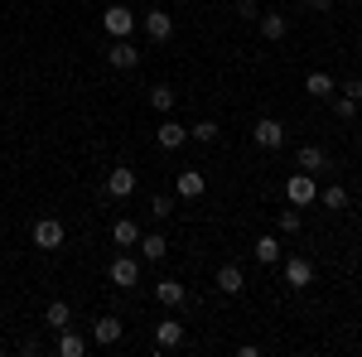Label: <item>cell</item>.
<instances>
[{
	"instance_id": "f1b7e54d",
	"label": "cell",
	"mask_w": 362,
	"mask_h": 357,
	"mask_svg": "<svg viewBox=\"0 0 362 357\" xmlns=\"http://www.w3.org/2000/svg\"><path fill=\"white\" fill-rule=\"evenodd\" d=\"M334 111L343 116V121H353V116H358V102H353V97H338V102H334Z\"/></svg>"
},
{
	"instance_id": "277c9868",
	"label": "cell",
	"mask_w": 362,
	"mask_h": 357,
	"mask_svg": "<svg viewBox=\"0 0 362 357\" xmlns=\"http://www.w3.org/2000/svg\"><path fill=\"white\" fill-rule=\"evenodd\" d=\"M102 29H107L112 39H131V29H136V15H131L126 5H112V10L102 15Z\"/></svg>"
},
{
	"instance_id": "4fadbf2b",
	"label": "cell",
	"mask_w": 362,
	"mask_h": 357,
	"mask_svg": "<svg viewBox=\"0 0 362 357\" xmlns=\"http://www.w3.org/2000/svg\"><path fill=\"white\" fill-rule=\"evenodd\" d=\"M155 140H160V150H179V145L189 140V126H179V121H160Z\"/></svg>"
},
{
	"instance_id": "cb8c5ba5",
	"label": "cell",
	"mask_w": 362,
	"mask_h": 357,
	"mask_svg": "<svg viewBox=\"0 0 362 357\" xmlns=\"http://www.w3.org/2000/svg\"><path fill=\"white\" fill-rule=\"evenodd\" d=\"M150 107L160 111V116H169V111H174V87H165V83L150 87Z\"/></svg>"
},
{
	"instance_id": "7c38bea8",
	"label": "cell",
	"mask_w": 362,
	"mask_h": 357,
	"mask_svg": "<svg viewBox=\"0 0 362 357\" xmlns=\"http://www.w3.org/2000/svg\"><path fill=\"white\" fill-rule=\"evenodd\" d=\"M251 256H256L261 266H276L280 256H285V247H280V237H271V232H266V237H256V247H251Z\"/></svg>"
},
{
	"instance_id": "3957f363",
	"label": "cell",
	"mask_w": 362,
	"mask_h": 357,
	"mask_svg": "<svg viewBox=\"0 0 362 357\" xmlns=\"http://www.w3.org/2000/svg\"><path fill=\"white\" fill-rule=\"evenodd\" d=\"M280 261H285V285L290 290H309V280H314L309 256H280Z\"/></svg>"
},
{
	"instance_id": "4316f807",
	"label": "cell",
	"mask_w": 362,
	"mask_h": 357,
	"mask_svg": "<svg viewBox=\"0 0 362 357\" xmlns=\"http://www.w3.org/2000/svg\"><path fill=\"white\" fill-rule=\"evenodd\" d=\"M280 232H300V208H280Z\"/></svg>"
},
{
	"instance_id": "4dcf8cb0",
	"label": "cell",
	"mask_w": 362,
	"mask_h": 357,
	"mask_svg": "<svg viewBox=\"0 0 362 357\" xmlns=\"http://www.w3.org/2000/svg\"><path fill=\"white\" fill-rule=\"evenodd\" d=\"M343 97H353V102H362V78H348V83H343Z\"/></svg>"
},
{
	"instance_id": "8992f818",
	"label": "cell",
	"mask_w": 362,
	"mask_h": 357,
	"mask_svg": "<svg viewBox=\"0 0 362 357\" xmlns=\"http://www.w3.org/2000/svg\"><path fill=\"white\" fill-rule=\"evenodd\" d=\"M251 140H256L261 150H280V145H285V126L266 116V121H256V126H251Z\"/></svg>"
},
{
	"instance_id": "44dd1931",
	"label": "cell",
	"mask_w": 362,
	"mask_h": 357,
	"mask_svg": "<svg viewBox=\"0 0 362 357\" xmlns=\"http://www.w3.org/2000/svg\"><path fill=\"white\" fill-rule=\"evenodd\" d=\"M112 242H116V247H136V242H140V227L131 218H116L112 222Z\"/></svg>"
},
{
	"instance_id": "5bb4252c",
	"label": "cell",
	"mask_w": 362,
	"mask_h": 357,
	"mask_svg": "<svg viewBox=\"0 0 362 357\" xmlns=\"http://www.w3.org/2000/svg\"><path fill=\"white\" fill-rule=\"evenodd\" d=\"M295 165L305 169V174H319V169L329 165V155H324V145H300V155H295Z\"/></svg>"
},
{
	"instance_id": "d6986e66",
	"label": "cell",
	"mask_w": 362,
	"mask_h": 357,
	"mask_svg": "<svg viewBox=\"0 0 362 357\" xmlns=\"http://www.w3.org/2000/svg\"><path fill=\"white\" fill-rule=\"evenodd\" d=\"M256 29H261V34H266V39L276 44V39H285V34H290V20L271 10V15H261V20H256Z\"/></svg>"
},
{
	"instance_id": "ba28073f",
	"label": "cell",
	"mask_w": 362,
	"mask_h": 357,
	"mask_svg": "<svg viewBox=\"0 0 362 357\" xmlns=\"http://www.w3.org/2000/svg\"><path fill=\"white\" fill-rule=\"evenodd\" d=\"M107 63H112V68H121V73H131V68L140 63V49L131 44V39H112V54H107Z\"/></svg>"
},
{
	"instance_id": "f546056e",
	"label": "cell",
	"mask_w": 362,
	"mask_h": 357,
	"mask_svg": "<svg viewBox=\"0 0 362 357\" xmlns=\"http://www.w3.org/2000/svg\"><path fill=\"white\" fill-rule=\"evenodd\" d=\"M237 15H242V20H261V10H256V0H237Z\"/></svg>"
},
{
	"instance_id": "e0dca14e",
	"label": "cell",
	"mask_w": 362,
	"mask_h": 357,
	"mask_svg": "<svg viewBox=\"0 0 362 357\" xmlns=\"http://www.w3.org/2000/svg\"><path fill=\"white\" fill-rule=\"evenodd\" d=\"M92 338H97L102 348H116V343H121V319H112V314L97 319V324H92Z\"/></svg>"
},
{
	"instance_id": "484cf974",
	"label": "cell",
	"mask_w": 362,
	"mask_h": 357,
	"mask_svg": "<svg viewBox=\"0 0 362 357\" xmlns=\"http://www.w3.org/2000/svg\"><path fill=\"white\" fill-rule=\"evenodd\" d=\"M189 136L203 140V145H213V140L223 136V131H218V121H198V126H189Z\"/></svg>"
},
{
	"instance_id": "83f0119b",
	"label": "cell",
	"mask_w": 362,
	"mask_h": 357,
	"mask_svg": "<svg viewBox=\"0 0 362 357\" xmlns=\"http://www.w3.org/2000/svg\"><path fill=\"white\" fill-rule=\"evenodd\" d=\"M150 213H155V222H160V218H169V213H174V198H169V193H155Z\"/></svg>"
},
{
	"instance_id": "8fae6325",
	"label": "cell",
	"mask_w": 362,
	"mask_h": 357,
	"mask_svg": "<svg viewBox=\"0 0 362 357\" xmlns=\"http://www.w3.org/2000/svg\"><path fill=\"white\" fill-rule=\"evenodd\" d=\"M107 193H112V198H131V193H136V169L116 165L112 174H107Z\"/></svg>"
},
{
	"instance_id": "52a82bcc",
	"label": "cell",
	"mask_w": 362,
	"mask_h": 357,
	"mask_svg": "<svg viewBox=\"0 0 362 357\" xmlns=\"http://www.w3.org/2000/svg\"><path fill=\"white\" fill-rule=\"evenodd\" d=\"M179 343H184V324L179 319H160L155 324V353H174Z\"/></svg>"
},
{
	"instance_id": "7402d4cb",
	"label": "cell",
	"mask_w": 362,
	"mask_h": 357,
	"mask_svg": "<svg viewBox=\"0 0 362 357\" xmlns=\"http://www.w3.org/2000/svg\"><path fill=\"white\" fill-rule=\"evenodd\" d=\"M44 324H49V329H68V324H73V309H68V304H63V300H54V304H49V309H44Z\"/></svg>"
},
{
	"instance_id": "6da1fadb",
	"label": "cell",
	"mask_w": 362,
	"mask_h": 357,
	"mask_svg": "<svg viewBox=\"0 0 362 357\" xmlns=\"http://www.w3.org/2000/svg\"><path fill=\"white\" fill-rule=\"evenodd\" d=\"M285 198L295 203V208H309V203H319V184H314V174H290V184H285Z\"/></svg>"
},
{
	"instance_id": "9a60e30c",
	"label": "cell",
	"mask_w": 362,
	"mask_h": 357,
	"mask_svg": "<svg viewBox=\"0 0 362 357\" xmlns=\"http://www.w3.org/2000/svg\"><path fill=\"white\" fill-rule=\"evenodd\" d=\"M218 290H223V295H242V290H247L242 266H218Z\"/></svg>"
},
{
	"instance_id": "1f68e13d",
	"label": "cell",
	"mask_w": 362,
	"mask_h": 357,
	"mask_svg": "<svg viewBox=\"0 0 362 357\" xmlns=\"http://www.w3.org/2000/svg\"><path fill=\"white\" fill-rule=\"evenodd\" d=\"M309 10H314V15H329V10H334V0H305Z\"/></svg>"
},
{
	"instance_id": "9c48e42d",
	"label": "cell",
	"mask_w": 362,
	"mask_h": 357,
	"mask_svg": "<svg viewBox=\"0 0 362 357\" xmlns=\"http://www.w3.org/2000/svg\"><path fill=\"white\" fill-rule=\"evenodd\" d=\"M145 34H150L155 44H169V39H174V15H165V10H150V15H145Z\"/></svg>"
},
{
	"instance_id": "d4e9b609",
	"label": "cell",
	"mask_w": 362,
	"mask_h": 357,
	"mask_svg": "<svg viewBox=\"0 0 362 357\" xmlns=\"http://www.w3.org/2000/svg\"><path fill=\"white\" fill-rule=\"evenodd\" d=\"M319 203H324V208H348V189H343V184H329V189L319 193Z\"/></svg>"
},
{
	"instance_id": "603a6c76",
	"label": "cell",
	"mask_w": 362,
	"mask_h": 357,
	"mask_svg": "<svg viewBox=\"0 0 362 357\" xmlns=\"http://www.w3.org/2000/svg\"><path fill=\"white\" fill-rule=\"evenodd\" d=\"M305 92H309V97H334V78L314 68V73H309V78H305Z\"/></svg>"
},
{
	"instance_id": "2e32d148",
	"label": "cell",
	"mask_w": 362,
	"mask_h": 357,
	"mask_svg": "<svg viewBox=\"0 0 362 357\" xmlns=\"http://www.w3.org/2000/svg\"><path fill=\"white\" fill-rule=\"evenodd\" d=\"M155 300L165 304V309H179V304L189 300V290H184L179 280H160V285H155Z\"/></svg>"
},
{
	"instance_id": "ac0fdd59",
	"label": "cell",
	"mask_w": 362,
	"mask_h": 357,
	"mask_svg": "<svg viewBox=\"0 0 362 357\" xmlns=\"http://www.w3.org/2000/svg\"><path fill=\"white\" fill-rule=\"evenodd\" d=\"M58 353H63V357H83L87 353V338H83V333H73V324L58 329Z\"/></svg>"
},
{
	"instance_id": "7a4b0ae2",
	"label": "cell",
	"mask_w": 362,
	"mask_h": 357,
	"mask_svg": "<svg viewBox=\"0 0 362 357\" xmlns=\"http://www.w3.org/2000/svg\"><path fill=\"white\" fill-rule=\"evenodd\" d=\"M29 237H34V247H39V251H58V247H63V237H68V232H63V222H58V218H39V222H34V232H29Z\"/></svg>"
},
{
	"instance_id": "5b68a950",
	"label": "cell",
	"mask_w": 362,
	"mask_h": 357,
	"mask_svg": "<svg viewBox=\"0 0 362 357\" xmlns=\"http://www.w3.org/2000/svg\"><path fill=\"white\" fill-rule=\"evenodd\" d=\"M107 275H112L116 290H136V285H140V261H131V256H116Z\"/></svg>"
},
{
	"instance_id": "ffe728a7",
	"label": "cell",
	"mask_w": 362,
	"mask_h": 357,
	"mask_svg": "<svg viewBox=\"0 0 362 357\" xmlns=\"http://www.w3.org/2000/svg\"><path fill=\"white\" fill-rule=\"evenodd\" d=\"M136 247H140V256H145V261H165V256H169V242L160 237V232H150V237H140Z\"/></svg>"
},
{
	"instance_id": "30bf717a",
	"label": "cell",
	"mask_w": 362,
	"mask_h": 357,
	"mask_svg": "<svg viewBox=\"0 0 362 357\" xmlns=\"http://www.w3.org/2000/svg\"><path fill=\"white\" fill-rule=\"evenodd\" d=\"M174 193H179V198H203V193H208V179H203L198 169H179V179H174Z\"/></svg>"
}]
</instances>
